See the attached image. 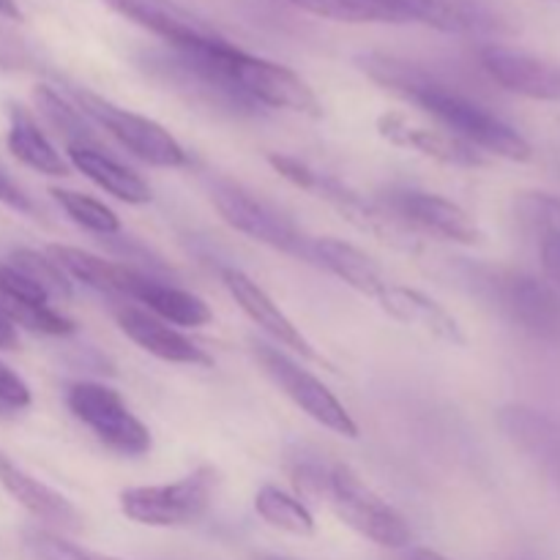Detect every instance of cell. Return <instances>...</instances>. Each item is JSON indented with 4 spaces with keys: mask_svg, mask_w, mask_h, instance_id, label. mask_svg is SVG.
Returning a JSON list of instances; mask_svg holds the SVG:
<instances>
[{
    "mask_svg": "<svg viewBox=\"0 0 560 560\" xmlns=\"http://www.w3.org/2000/svg\"><path fill=\"white\" fill-rule=\"evenodd\" d=\"M539 255H541V266H545L547 279H550V284H556L560 290V244L539 246Z\"/></svg>",
    "mask_w": 560,
    "mask_h": 560,
    "instance_id": "35",
    "label": "cell"
},
{
    "mask_svg": "<svg viewBox=\"0 0 560 560\" xmlns=\"http://www.w3.org/2000/svg\"><path fill=\"white\" fill-rule=\"evenodd\" d=\"M124 301H137L145 312L162 317L170 326L180 328H200L211 323L213 317V312L208 310V304L200 295L189 293L184 288H175V284L159 282V279L148 277V273L137 271L131 266L126 268Z\"/></svg>",
    "mask_w": 560,
    "mask_h": 560,
    "instance_id": "18",
    "label": "cell"
},
{
    "mask_svg": "<svg viewBox=\"0 0 560 560\" xmlns=\"http://www.w3.org/2000/svg\"><path fill=\"white\" fill-rule=\"evenodd\" d=\"M255 512L262 523L290 536L315 534V517L301 498L290 495L277 485H262L255 495Z\"/></svg>",
    "mask_w": 560,
    "mask_h": 560,
    "instance_id": "28",
    "label": "cell"
},
{
    "mask_svg": "<svg viewBox=\"0 0 560 560\" xmlns=\"http://www.w3.org/2000/svg\"><path fill=\"white\" fill-rule=\"evenodd\" d=\"M66 91H69L71 102H74L93 124L102 126L120 148H126L131 156L142 159V162L151 164V167L164 170L186 167V164H189L186 148L153 118H145V115L118 107V104L98 96V93L88 91V88L66 85Z\"/></svg>",
    "mask_w": 560,
    "mask_h": 560,
    "instance_id": "7",
    "label": "cell"
},
{
    "mask_svg": "<svg viewBox=\"0 0 560 560\" xmlns=\"http://www.w3.org/2000/svg\"><path fill=\"white\" fill-rule=\"evenodd\" d=\"M222 282H224V288H228V293L233 295L235 304L241 306V312H244V315L249 317V320L255 323L260 331H266L273 342L282 345V348L295 350V353H301L304 359H317V353H315V348H312L310 339L301 334V328L295 326V323L290 320L282 310H279L277 301H273L271 295H268L266 290L255 282V279L246 277L241 268L224 266Z\"/></svg>",
    "mask_w": 560,
    "mask_h": 560,
    "instance_id": "17",
    "label": "cell"
},
{
    "mask_svg": "<svg viewBox=\"0 0 560 560\" xmlns=\"http://www.w3.org/2000/svg\"><path fill=\"white\" fill-rule=\"evenodd\" d=\"M213 60L257 109H288V113L310 115V118L323 115V104L310 82L288 66L246 52L230 44L228 38H219L213 44Z\"/></svg>",
    "mask_w": 560,
    "mask_h": 560,
    "instance_id": "5",
    "label": "cell"
},
{
    "mask_svg": "<svg viewBox=\"0 0 560 560\" xmlns=\"http://www.w3.org/2000/svg\"><path fill=\"white\" fill-rule=\"evenodd\" d=\"M377 206L410 233L435 235L452 244L474 246L481 241L479 224L457 202L421 189H388Z\"/></svg>",
    "mask_w": 560,
    "mask_h": 560,
    "instance_id": "11",
    "label": "cell"
},
{
    "mask_svg": "<svg viewBox=\"0 0 560 560\" xmlns=\"http://www.w3.org/2000/svg\"><path fill=\"white\" fill-rule=\"evenodd\" d=\"M558 124H560V118H558Z\"/></svg>",
    "mask_w": 560,
    "mask_h": 560,
    "instance_id": "40",
    "label": "cell"
},
{
    "mask_svg": "<svg viewBox=\"0 0 560 560\" xmlns=\"http://www.w3.org/2000/svg\"><path fill=\"white\" fill-rule=\"evenodd\" d=\"M52 200L63 208L66 217L71 219L74 224H80L82 230L96 235H118L120 233V219L118 213L113 211L109 206H104L102 200L96 197H88L82 191H71V189H49Z\"/></svg>",
    "mask_w": 560,
    "mask_h": 560,
    "instance_id": "30",
    "label": "cell"
},
{
    "mask_svg": "<svg viewBox=\"0 0 560 560\" xmlns=\"http://www.w3.org/2000/svg\"><path fill=\"white\" fill-rule=\"evenodd\" d=\"M31 388L11 366L0 361V413H20L31 408Z\"/></svg>",
    "mask_w": 560,
    "mask_h": 560,
    "instance_id": "33",
    "label": "cell"
},
{
    "mask_svg": "<svg viewBox=\"0 0 560 560\" xmlns=\"http://www.w3.org/2000/svg\"><path fill=\"white\" fill-rule=\"evenodd\" d=\"M476 290L512 326L547 345H560V290L517 268L479 266L470 271Z\"/></svg>",
    "mask_w": 560,
    "mask_h": 560,
    "instance_id": "4",
    "label": "cell"
},
{
    "mask_svg": "<svg viewBox=\"0 0 560 560\" xmlns=\"http://www.w3.org/2000/svg\"><path fill=\"white\" fill-rule=\"evenodd\" d=\"M355 63L383 91H392L394 96L416 104L441 129L452 131L454 137L474 145L485 156H498L520 164L534 159L530 142L512 124H506L501 115L476 102L470 93L459 91L457 85L438 77L435 71L383 52L359 55Z\"/></svg>",
    "mask_w": 560,
    "mask_h": 560,
    "instance_id": "1",
    "label": "cell"
},
{
    "mask_svg": "<svg viewBox=\"0 0 560 560\" xmlns=\"http://www.w3.org/2000/svg\"><path fill=\"white\" fill-rule=\"evenodd\" d=\"M377 135L392 142V145L408 148V151L421 153V156L446 164V167L476 170L490 164V156L476 151L474 145H468L459 137H454L452 131L441 129V126L413 124L408 115L397 113V109H388L377 118Z\"/></svg>",
    "mask_w": 560,
    "mask_h": 560,
    "instance_id": "13",
    "label": "cell"
},
{
    "mask_svg": "<svg viewBox=\"0 0 560 560\" xmlns=\"http://www.w3.org/2000/svg\"><path fill=\"white\" fill-rule=\"evenodd\" d=\"M315 266L326 268L339 282L353 288L355 293L370 295V299H377L388 284L381 266L348 241L315 238Z\"/></svg>",
    "mask_w": 560,
    "mask_h": 560,
    "instance_id": "22",
    "label": "cell"
},
{
    "mask_svg": "<svg viewBox=\"0 0 560 560\" xmlns=\"http://www.w3.org/2000/svg\"><path fill=\"white\" fill-rule=\"evenodd\" d=\"M219 487V470L200 465L170 485L129 487L120 492V512L131 523L148 528H184L195 525L211 509Z\"/></svg>",
    "mask_w": 560,
    "mask_h": 560,
    "instance_id": "6",
    "label": "cell"
},
{
    "mask_svg": "<svg viewBox=\"0 0 560 560\" xmlns=\"http://www.w3.org/2000/svg\"><path fill=\"white\" fill-rule=\"evenodd\" d=\"M295 487L326 503L339 523L386 550H402L413 541V528L388 501H383L348 465H301L293 470Z\"/></svg>",
    "mask_w": 560,
    "mask_h": 560,
    "instance_id": "2",
    "label": "cell"
},
{
    "mask_svg": "<svg viewBox=\"0 0 560 560\" xmlns=\"http://www.w3.org/2000/svg\"><path fill=\"white\" fill-rule=\"evenodd\" d=\"M512 208L517 224L536 244H560V197L550 191H520Z\"/></svg>",
    "mask_w": 560,
    "mask_h": 560,
    "instance_id": "29",
    "label": "cell"
},
{
    "mask_svg": "<svg viewBox=\"0 0 560 560\" xmlns=\"http://www.w3.org/2000/svg\"><path fill=\"white\" fill-rule=\"evenodd\" d=\"M33 102H36L38 115L47 120L49 129L63 140L66 151H74V148H88V151H104L102 137L93 131L91 118L77 107L74 102H69L66 96H60V91H55L52 85H36L33 88Z\"/></svg>",
    "mask_w": 560,
    "mask_h": 560,
    "instance_id": "25",
    "label": "cell"
},
{
    "mask_svg": "<svg viewBox=\"0 0 560 560\" xmlns=\"http://www.w3.org/2000/svg\"><path fill=\"white\" fill-rule=\"evenodd\" d=\"M102 3L142 31L162 38L167 47H189L222 36L211 22L180 5L178 0H102Z\"/></svg>",
    "mask_w": 560,
    "mask_h": 560,
    "instance_id": "14",
    "label": "cell"
},
{
    "mask_svg": "<svg viewBox=\"0 0 560 560\" xmlns=\"http://www.w3.org/2000/svg\"><path fill=\"white\" fill-rule=\"evenodd\" d=\"M479 60L487 74L509 93L534 98V102L560 104V63L556 60L503 47V44H485L479 49Z\"/></svg>",
    "mask_w": 560,
    "mask_h": 560,
    "instance_id": "12",
    "label": "cell"
},
{
    "mask_svg": "<svg viewBox=\"0 0 560 560\" xmlns=\"http://www.w3.org/2000/svg\"><path fill=\"white\" fill-rule=\"evenodd\" d=\"M0 485L3 490L25 509L31 517H36L38 523H44L47 528H52L55 534H77L82 530V514L77 512L74 503L66 495L55 492L52 487H47L44 481L33 479L31 474H25L22 468L11 465L9 459H0Z\"/></svg>",
    "mask_w": 560,
    "mask_h": 560,
    "instance_id": "20",
    "label": "cell"
},
{
    "mask_svg": "<svg viewBox=\"0 0 560 560\" xmlns=\"http://www.w3.org/2000/svg\"><path fill=\"white\" fill-rule=\"evenodd\" d=\"M0 14L9 16V20H22V11L14 0H0Z\"/></svg>",
    "mask_w": 560,
    "mask_h": 560,
    "instance_id": "37",
    "label": "cell"
},
{
    "mask_svg": "<svg viewBox=\"0 0 560 560\" xmlns=\"http://www.w3.org/2000/svg\"><path fill=\"white\" fill-rule=\"evenodd\" d=\"M66 405L91 435L120 457H142L151 452V430L131 413L115 388L93 381H77L66 388Z\"/></svg>",
    "mask_w": 560,
    "mask_h": 560,
    "instance_id": "9",
    "label": "cell"
},
{
    "mask_svg": "<svg viewBox=\"0 0 560 560\" xmlns=\"http://www.w3.org/2000/svg\"><path fill=\"white\" fill-rule=\"evenodd\" d=\"M25 550L31 552L33 560H118L102 556V552L85 550V547L74 545L66 536L47 528L25 530Z\"/></svg>",
    "mask_w": 560,
    "mask_h": 560,
    "instance_id": "32",
    "label": "cell"
},
{
    "mask_svg": "<svg viewBox=\"0 0 560 560\" xmlns=\"http://www.w3.org/2000/svg\"><path fill=\"white\" fill-rule=\"evenodd\" d=\"M257 560H290V558H282V556H260Z\"/></svg>",
    "mask_w": 560,
    "mask_h": 560,
    "instance_id": "39",
    "label": "cell"
},
{
    "mask_svg": "<svg viewBox=\"0 0 560 560\" xmlns=\"http://www.w3.org/2000/svg\"><path fill=\"white\" fill-rule=\"evenodd\" d=\"M252 355L260 364V370L266 372L268 381L295 405V408L304 410L312 421H317L326 430L337 432L342 438H359V424L350 416V410L345 408L337 399V394L326 386L323 381H317L310 370L299 364V361L290 359L284 350H279L277 345H268L262 339L252 342Z\"/></svg>",
    "mask_w": 560,
    "mask_h": 560,
    "instance_id": "10",
    "label": "cell"
},
{
    "mask_svg": "<svg viewBox=\"0 0 560 560\" xmlns=\"http://www.w3.org/2000/svg\"><path fill=\"white\" fill-rule=\"evenodd\" d=\"M47 255L63 268L69 279H77V282L88 284V288L98 290V293L109 295V299L124 301L126 268L129 266L109 262L104 260V257L91 255V252L77 249V246H63V244H52L47 249Z\"/></svg>",
    "mask_w": 560,
    "mask_h": 560,
    "instance_id": "26",
    "label": "cell"
},
{
    "mask_svg": "<svg viewBox=\"0 0 560 560\" xmlns=\"http://www.w3.org/2000/svg\"><path fill=\"white\" fill-rule=\"evenodd\" d=\"M9 266L31 279L49 301H69L74 295L66 271L49 255H42L36 249H16L11 252Z\"/></svg>",
    "mask_w": 560,
    "mask_h": 560,
    "instance_id": "31",
    "label": "cell"
},
{
    "mask_svg": "<svg viewBox=\"0 0 560 560\" xmlns=\"http://www.w3.org/2000/svg\"><path fill=\"white\" fill-rule=\"evenodd\" d=\"M498 424L560 495V419L528 405H509L498 413Z\"/></svg>",
    "mask_w": 560,
    "mask_h": 560,
    "instance_id": "15",
    "label": "cell"
},
{
    "mask_svg": "<svg viewBox=\"0 0 560 560\" xmlns=\"http://www.w3.org/2000/svg\"><path fill=\"white\" fill-rule=\"evenodd\" d=\"M69 153V162L77 173L85 175L91 184H96L98 189L107 191V195L118 197V200L129 202V206H145L151 202V186L135 173V170L124 167L120 162H115L113 156H107V151H88V148H74Z\"/></svg>",
    "mask_w": 560,
    "mask_h": 560,
    "instance_id": "24",
    "label": "cell"
},
{
    "mask_svg": "<svg viewBox=\"0 0 560 560\" xmlns=\"http://www.w3.org/2000/svg\"><path fill=\"white\" fill-rule=\"evenodd\" d=\"M115 320L118 328L145 353L156 355V359L170 361V364H189V366H211L213 359L206 353V348L178 331L175 326L164 323L162 317L151 315L142 306L120 304L115 310Z\"/></svg>",
    "mask_w": 560,
    "mask_h": 560,
    "instance_id": "16",
    "label": "cell"
},
{
    "mask_svg": "<svg viewBox=\"0 0 560 560\" xmlns=\"http://www.w3.org/2000/svg\"><path fill=\"white\" fill-rule=\"evenodd\" d=\"M268 164H271L288 184L306 191V195H312L315 200L326 202L331 211H337L345 222L353 224L361 233L372 235L375 241H381V244L392 246V249L397 252H405V255H416V252H419V238H416V233H410L402 224L394 222V219L377 206V200H366L361 191H355L353 186H348L342 178H337V175L312 167L304 159L288 156V153H268Z\"/></svg>",
    "mask_w": 560,
    "mask_h": 560,
    "instance_id": "3",
    "label": "cell"
},
{
    "mask_svg": "<svg viewBox=\"0 0 560 560\" xmlns=\"http://www.w3.org/2000/svg\"><path fill=\"white\" fill-rule=\"evenodd\" d=\"M312 16L348 25H405L402 14L388 0H288Z\"/></svg>",
    "mask_w": 560,
    "mask_h": 560,
    "instance_id": "27",
    "label": "cell"
},
{
    "mask_svg": "<svg viewBox=\"0 0 560 560\" xmlns=\"http://www.w3.org/2000/svg\"><path fill=\"white\" fill-rule=\"evenodd\" d=\"M375 301L388 317L438 339V342L457 345V348L465 345V334L457 317L421 290L405 288V284H386V290Z\"/></svg>",
    "mask_w": 560,
    "mask_h": 560,
    "instance_id": "21",
    "label": "cell"
},
{
    "mask_svg": "<svg viewBox=\"0 0 560 560\" xmlns=\"http://www.w3.org/2000/svg\"><path fill=\"white\" fill-rule=\"evenodd\" d=\"M211 202L219 217L233 230L249 235L257 244L271 246L273 252L293 257V260L315 266V238L252 191L241 189L230 180H217L211 186Z\"/></svg>",
    "mask_w": 560,
    "mask_h": 560,
    "instance_id": "8",
    "label": "cell"
},
{
    "mask_svg": "<svg viewBox=\"0 0 560 560\" xmlns=\"http://www.w3.org/2000/svg\"><path fill=\"white\" fill-rule=\"evenodd\" d=\"M413 560H448V558L435 550H427V547H419V550H413Z\"/></svg>",
    "mask_w": 560,
    "mask_h": 560,
    "instance_id": "38",
    "label": "cell"
},
{
    "mask_svg": "<svg viewBox=\"0 0 560 560\" xmlns=\"http://www.w3.org/2000/svg\"><path fill=\"white\" fill-rule=\"evenodd\" d=\"M0 459H3V457H0Z\"/></svg>",
    "mask_w": 560,
    "mask_h": 560,
    "instance_id": "41",
    "label": "cell"
},
{
    "mask_svg": "<svg viewBox=\"0 0 560 560\" xmlns=\"http://www.w3.org/2000/svg\"><path fill=\"white\" fill-rule=\"evenodd\" d=\"M5 145H9L11 156L25 167L36 170L42 175H52V178H63L69 175V162L55 151L49 137L44 135L42 126L36 124L31 113L22 104H9V135H5Z\"/></svg>",
    "mask_w": 560,
    "mask_h": 560,
    "instance_id": "23",
    "label": "cell"
},
{
    "mask_svg": "<svg viewBox=\"0 0 560 560\" xmlns=\"http://www.w3.org/2000/svg\"><path fill=\"white\" fill-rule=\"evenodd\" d=\"M0 202L9 208H14V211L27 213V217H36V206L31 202V197H27L25 191H22L20 186H16L14 180L3 173H0Z\"/></svg>",
    "mask_w": 560,
    "mask_h": 560,
    "instance_id": "34",
    "label": "cell"
},
{
    "mask_svg": "<svg viewBox=\"0 0 560 560\" xmlns=\"http://www.w3.org/2000/svg\"><path fill=\"white\" fill-rule=\"evenodd\" d=\"M405 25H427L441 33H492L503 25L487 0H388Z\"/></svg>",
    "mask_w": 560,
    "mask_h": 560,
    "instance_id": "19",
    "label": "cell"
},
{
    "mask_svg": "<svg viewBox=\"0 0 560 560\" xmlns=\"http://www.w3.org/2000/svg\"><path fill=\"white\" fill-rule=\"evenodd\" d=\"M20 345V334H16V326L9 320L3 310H0V348L14 350Z\"/></svg>",
    "mask_w": 560,
    "mask_h": 560,
    "instance_id": "36",
    "label": "cell"
}]
</instances>
